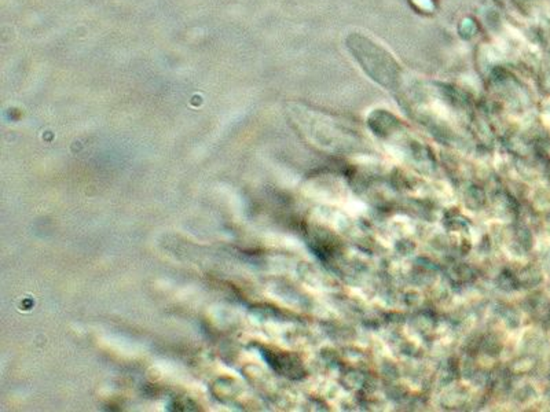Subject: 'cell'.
<instances>
[{"instance_id": "6da1fadb", "label": "cell", "mask_w": 550, "mask_h": 412, "mask_svg": "<svg viewBox=\"0 0 550 412\" xmlns=\"http://www.w3.org/2000/svg\"><path fill=\"white\" fill-rule=\"evenodd\" d=\"M348 45L353 52V57L375 80L383 83V79L397 76V66L394 60L378 45L355 35H352L351 39L348 40Z\"/></svg>"}]
</instances>
